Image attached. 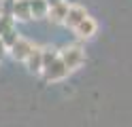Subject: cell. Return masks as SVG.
<instances>
[{
	"mask_svg": "<svg viewBox=\"0 0 132 127\" xmlns=\"http://www.w3.org/2000/svg\"><path fill=\"white\" fill-rule=\"evenodd\" d=\"M85 17H87V11H85V6H81V4H68V13H66L64 25L72 30L75 25H79L81 21H83Z\"/></svg>",
	"mask_w": 132,
	"mask_h": 127,
	"instance_id": "277c9868",
	"label": "cell"
},
{
	"mask_svg": "<svg viewBox=\"0 0 132 127\" xmlns=\"http://www.w3.org/2000/svg\"><path fill=\"white\" fill-rule=\"evenodd\" d=\"M49 11V4L45 0H30V13H32V19H45Z\"/></svg>",
	"mask_w": 132,
	"mask_h": 127,
	"instance_id": "9c48e42d",
	"label": "cell"
},
{
	"mask_svg": "<svg viewBox=\"0 0 132 127\" xmlns=\"http://www.w3.org/2000/svg\"><path fill=\"white\" fill-rule=\"evenodd\" d=\"M72 32L77 34V38H81V40H87V38H92L94 34L98 32V23H96V19H92V17H85L83 21H81L79 25H75L72 28Z\"/></svg>",
	"mask_w": 132,
	"mask_h": 127,
	"instance_id": "5b68a950",
	"label": "cell"
},
{
	"mask_svg": "<svg viewBox=\"0 0 132 127\" xmlns=\"http://www.w3.org/2000/svg\"><path fill=\"white\" fill-rule=\"evenodd\" d=\"M45 76L47 83H57V81H64L66 76H68V68L64 66V62L60 59V53H57L55 59H51L49 64L43 66V72H40Z\"/></svg>",
	"mask_w": 132,
	"mask_h": 127,
	"instance_id": "7a4b0ae2",
	"label": "cell"
},
{
	"mask_svg": "<svg viewBox=\"0 0 132 127\" xmlns=\"http://www.w3.org/2000/svg\"><path fill=\"white\" fill-rule=\"evenodd\" d=\"M66 13H68V2H66V0H62V2H57V4H53V6H49V11H47V17H45V19H47L49 23H64Z\"/></svg>",
	"mask_w": 132,
	"mask_h": 127,
	"instance_id": "ba28073f",
	"label": "cell"
},
{
	"mask_svg": "<svg viewBox=\"0 0 132 127\" xmlns=\"http://www.w3.org/2000/svg\"><path fill=\"white\" fill-rule=\"evenodd\" d=\"M45 2H47L49 6H53V4H57V2H62V0H45Z\"/></svg>",
	"mask_w": 132,
	"mask_h": 127,
	"instance_id": "8fae6325",
	"label": "cell"
},
{
	"mask_svg": "<svg viewBox=\"0 0 132 127\" xmlns=\"http://www.w3.org/2000/svg\"><path fill=\"white\" fill-rule=\"evenodd\" d=\"M26 68L32 72V74H40L43 72V47H36L34 45V49L30 51V55L26 57Z\"/></svg>",
	"mask_w": 132,
	"mask_h": 127,
	"instance_id": "52a82bcc",
	"label": "cell"
},
{
	"mask_svg": "<svg viewBox=\"0 0 132 127\" xmlns=\"http://www.w3.org/2000/svg\"><path fill=\"white\" fill-rule=\"evenodd\" d=\"M60 59L64 62V66L68 68V72H72V70H77V68L83 66L85 51H83V47H79V45H68V47L60 49Z\"/></svg>",
	"mask_w": 132,
	"mask_h": 127,
	"instance_id": "6da1fadb",
	"label": "cell"
},
{
	"mask_svg": "<svg viewBox=\"0 0 132 127\" xmlns=\"http://www.w3.org/2000/svg\"><path fill=\"white\" fill-rule=\"evenodd\" d=\"M11 17H13V21H30V19H32L30 0H13Z\"/></svg>",
	"mask_w": 132,
	"mask_h": 127,
	"instance_id": "8992f818",
	"label": "cell"
},
{
	"mask_svg": "<svg viewBox=\"0 0 132 127\" xmlns=\"http://www.w3.org/2000/svg\"><path fill=\"white\" fill-rule=\"evenodd\" d=\"M6 55H9V47H6V45H4V42H2V40H0V62H2V59H4Z\"/></svg>",
	"mask_w": 132,
	"mask_h": 127,
	"instance_id": "30bf717a",
	"label": "cell"
},
{
	"mask_svg": "<svg viewBox=\"0 0 132 127\" xmlns=\"http://www.w3.org/2000/svg\"><path fill=\"white\" fill-rule=\"evenodd\" d=\"M32 49H34V45H32L28 38H21V36H19V38L9 47V55L15 59V62H26V57L30 55Z\"/></svg>",
	"mask_w": 132,
	"mask_h": 127,
	"instance_id": "3957f363",
	"label": "cell"
}]
</instances>
